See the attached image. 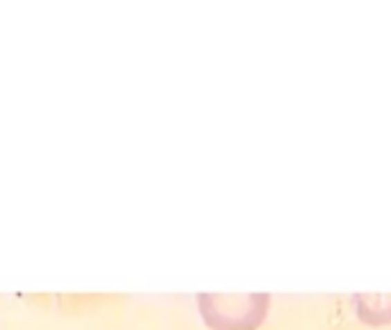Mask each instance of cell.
Returning <instances> with one entry per match:
<instances>
[{
	"instance_id": "6da1fadb",
	"label": "cell",
	"mask_w": 391,
	"mask_h": 330,
	"mask_svg": "<svg viewBox=\"0 0 391 330\" xmlns=\"http://www.w3.org/2000/svg\"><path fill=\"white\" fill-rule=\"evenodd\" d=\"M199 310L213 330H254L268 312V294H199Z\"/></svg>"
}]
</instances>
